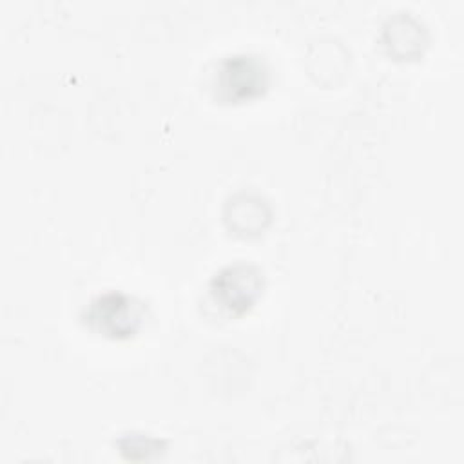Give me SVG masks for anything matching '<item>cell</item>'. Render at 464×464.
<instances>
[{
    "label": "cell",
    "mask_w": 464,
    "mask_h": 464,
    "mask_svg": "<svg viewBox=\"0 0 464 464\" xmlns=\"http://www.w3.org/2000/svg\"><path fill=\"white\" fill-rule=\"evenodd\" d=\"M140 321V304H134L132 297L118 292L96 297L87 310L89 326L109 337L132 335Z\"/></svg>",
    "instance_id": "6da1fadb"
},
{
    "label": "cell",
    "mask_w": 464,
    "mask_h": 464,
    "mask_svg": "<svg viewBox=\"0 0 464 464\" xmlns=\"http://www.w3.org/2000/svg\"><path fill=\"white\" fill-rule=\"evenodd\" d=\"M261 292V274L250 265L227 266L212 281V297L230 312H245Z\"/></svg>",
    "instance_id": "7a4b0ae2"
},
{
    "label": "cell",
    "mask_w": 464,
    "mask_h": 464,
    "mask_svg": "<svg viewBox=\"0 0 464 464\" xmlns=\"http://www.w3.org/2000/svg\"><path fill=\"white\" fill-rule=\"evenodd\" d=\"M266 85V71L257 58L232 56L221 63L218 87L227 100H241L257 94Z\"/></svg>",
    "instance_id": "3957f363"
}]
</instances>
